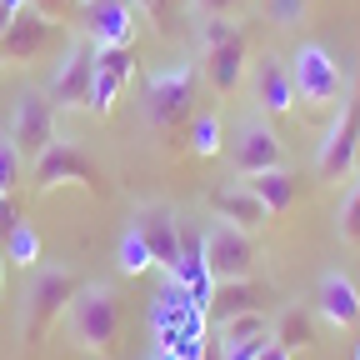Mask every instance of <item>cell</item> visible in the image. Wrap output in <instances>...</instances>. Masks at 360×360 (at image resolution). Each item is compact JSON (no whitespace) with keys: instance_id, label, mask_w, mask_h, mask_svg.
Segmentation results:
<instances>
[{"instance_id":"4","label":"cell","mask_w":360,"mask_h":360,"mask_svg":"<svg viewBox=\"0 0 360 360\" xmlns=\"http://www.w3.org/2000/svg\"><path fill=\"white\" fill-rule=\"evenodd\" d=\"M75 290H80V281L70 276L65 265H45L40 276L30 281V290L20 300V335H25V345H40L45 335H51V326L65 321Z\"/></svg>"},{"instance_id":"19","label":"cell","mask_w":360,"mask_h":360,"mask_svg":"<svg viewBox=\"0 0 360 360\" xmlns=\"http://www.w3.org/2000/svg\"><path fill=\"white\" fill-rule=\"evenodd\" d=\"M245 186H250V195L270 210V220H276V215H285L295 200H300V175L285 165V170H265V175H250L245 180Z\"/></svg>"},{"instance_id":"7","label":"cell","mask_w":360,"mask_h":360,"mask_svg":"<svg viewBox=\"0 0 360 360\" xmlns=\"http://www.w3.org/2000/svg\"><path fill=\"white\" fill-rule=\"evenodd\" d=\"M56 120H60V115H56V105H51L45 90H20V96H15L6 135L15 141V150H20L25 165H35L45 150L56 146Z\"/></svg>"},{"instance_id":"25","label":"cell","mask_w":360,"mask_h":360,"mask_svg":"<svg viewBox=\"0 0 360 360\" xmlns=\"http://www.w3.org/2000/svg\"><path fill=\"white\" fill-rule=\"evenodd\" d=\"M250 335H270V315L265 310H245V315H231L210 330L215 345H231V340H250Z\"/></svg>"},{"instance_id":"35","label":"cell","mask_w":360,"mask_h":360,"mask_svg":"<svg viewBox=\"0 0 360 360\" xmlns=\"http://www.w3.org/2000/svg\"><path fill=\"white\" fill-rule=\"evenodd\" d=\"M0 285H6V250H0Z\"/></svg>"},{"instance_id":"34","label":"cell","mask_w":360,"mask_h":360,"mask_svg":"<svg viewBox=\"0 0 360 360\" xmlns=\"http://www.w3.org/2000/svg\"><path fill=\"white\" fill-rule=\"evenodd\" d=\"M255 360H295V350H285V345H276V340H265V350H260Z\"/></svg>"},{"instance_id":"9","label":"cell","mask_w":360,"mask_h":360,"mask_svg":"<svg viewBox=\"0 0 360 360\" xmlns=\"http://www.w3.org/2000/svg\"><path fill=\"white\" fill-rule=\"evenodd\" d=\"M245 90H250V105L255 115L265 120H281L295 110V80H290V60L276 56V51H260L250 56V70H245Z\"/></svg>"},{"instance_id":"31","label":"cell","mask_w":360,"mask_h":360,"mask_svg":"<svg viewBox=\"0 0 360 360\" xmlns=\"http://www.w3.org/2000/svg\"><path fill=\"white\" fill-rule=\"evenodd\" d=\"M25 215H20V195H0V245H6V236L15 231Z\"/></svg>"},{"instance_id":"12","label":"cell","mask_w":360,"mask_h":360,"mask_svg":"<svg viewBox=\"0 0 360 360\" xmlns=\"http://www.w3.org/2000/svg\"><path fill=\"white\" fill-rule=\"evenodd\" d=\"M255 260H260L255 236L236 231V225H225V220L205 225V270H210V281H250Z\"/></svg>"},{"instance_id":"2","label":"cell","mask_w":360,"mask_h":360,"mask_svg":"<svg viewBox=\"0 0 360 360\" xmlns=\"http://www.w3.org/2000/svg\"><path fill=\"white\" fill-rule=\"evenodd\" d=\"M65 330L70 345L85 355H110L120 340V295L110 281H90L75 290L70 310H65Z\"/></svg>"},{"instance_id":"6","label":"cell","mask_w":360,"mask_h":360,"mask_svg":"<svg viewBox=\"0 0 360 360\" xmlns=\"http://www.w3.org/2000/svg\"><path fill=\"white\" fill-rule=\"evenodd\" d=\"M355 146H360V90H345V101L335 105V120L326 125V141L315 146V175L350 180L355 175Z\"/></svg>"},{"instance_id":"23","label":"cell","mask_w":360,"mask_h":360,"mask_svg":"<svg viewBox=\"0 0 360 360\" xmlns=\"http://www.w3.org/2000/svg\"><path fill=\"white\" fill-rule=\"evenodd\" d=\"M335 236L345 245H360V170L340 186V200H335Z\"/></svg>"},{"instance_id":"18","label":"cell","mask_w":360,"mask_h":360,"mask_svg":"<svg viewBox=\"0 0 360 360\" xmlns=\"http://www.w3.org/2000/svg\"><path fill=\"white\" fill-rule=\"evenodd\" d=\"M315 315L335 330H360V285L345 270H326L315 281Z\"/></svg>"},{"instance_id":"11","label":"cell","mask_w":360,"mask_h":360,"mask_svg":"<svg viewBox=\"0 0 360 360\" xmlns=\"http://www.w3.org/2000/svg\"><path fill=\"white\" fill-rule=\"evenodd\" d=\"M195 65H200V80L215 90V96H236L245 85V70H250V30H231L225 40H210L195 51Z\"/></svg>"},{"instance_id":"17","label":"cell","mask_w":360,"mask_h":360,"mask_svg":"<svg viewBox=\"0 0 360 360\" xmlns=\"http://www.w3.org/2000/svg\"><path fill=\"white\" fill-rule=\"evenodd\" d=\"M135 80V56L130 51H96V75H90V115H110L125 96V85Z\"/></svg>"},{"instance_id":"37","label":"cell","mask_w":360,"mask_h":360,"mask_svg":"<svg viewBox=\"0 0 360 360\" xmlns=\"http://www.w3.org/2000/svg\"><path fill=\"white\" fill-rule=\"evenodd\" d=\"M355 360H360V350H355Z\"/></svg>"},{"instance_id":"14","label":"cell","mask_w":360,"mask_h":360,"mask_svg":"<svg viewBox=\"0 0 360 360\" xmlns=\"http://www.w3.org/2000/svg\"><path fill=\"white\" fill-rule=\"evenodd\" d=\"M90 75H96V45L75 35V40L65 45L60 65L51 70V85H45V96H51L56 115H65V110H85V101H90Z\"/></svg>"},{"instance_id":"26","label":"cell","mask_w":360,"mask_h":360,"mask_svg":"<svg viewBox=\"0 0 360 360\" xmlns=\"http://www.w3.org/2000/svg\"><path fill=\"white\" fill-rule=\"evenodd\" d=\"M6 265H20V270H30V265H40V236H35V225H15V231L6 236Z\"/></svg>"},{"instance_id":"24","label":"cell","mask_w":360,"mask_h":360,"mask_svg":"<svg viewBox=\"0 0 360 360\" xmlns=\"http://www.w3.org/2000/svg\"><path fill=\"white\" fill-rule=\"evenodd\" d=\"M195 300L180 290L175 281H165L160 285V295H155V305H150V330H180V315H186Z\"/></svg>"},{"instance_id":"32","label":"cell","mask_w":360,"mask_h":360,"mask_svg":"<svg viewBox=\"0 0 360 360\" xmlns=\"http://www.w3.org/2000/svg\"><path fill=\"white\" fill-rule=\"evenodd\" d=\"M186 6H191L195 20H205V15H236L240 0H186Z\"/></svg>"},{"instance_id":"21","label":"cell","mask_w":360,"mask_h":360,"mask_svg":"<svg viewBox=\"0 0 360 360\" xmlns=\"http://www.w3.org/2000/svg\"><path fill=\"white\" fill-rule=\"evenodd\" d=\"M270 340L285 345V350L315 345V310H305V305H281V315L270 321Z\"/></svg>"},{"instance_id":"28","label":"cell","mask_w":360,"mask_h":360,"mask_svg":"<svg viewBox=\"0 0 360 360\" xmlns=\"http://www.w3.org/2000/svg\"><path fill=\"white\" fill-rule=\"evenodd\" d=\"M20 180H25V160H20L15 141L0 130V195H20Z\"/></svg>"},{"instance_id":"3","label":"cell","mask_w":360,"mask_h":360,"mask_svg":"<svg viewBox=\"0 0 360 360\" xmlns=\"http://www.w3.org/2000/svg\"><path fill=\"white\" fill-rule=\"evenodd\" d=\"M290 80H295V105H305V110H335L345 101V90H350V70L321 40H300L295 45Z\"/></svg>"},{"instance_id":"13","label":"cell","mask_w":360,"mask_h":360,"mask_svg":"<svg viewBox=\"0 0 360 360\" xmlns=\"http://www.w3.org/2000/svg\"><path fill=\"white\" fill-rule=\"evenodd\" d=\"M60 40V25H56V15H45V11H35L30 0L15 11V20L6 25V35H0V65H30V60H40L51 45Z\"/></svg>"},{"instance_id":"22","label":"cell","mask_w":360,"mask_h":360,"mask_svg":"<svg viewBox=\"0 0 360 360\" xmlns=\"http://www.w3.org/2000/svg\"><path fill=\"white\" fill-rule=\"evenodd\" d=\"M186 146H191V155L215 160V155H220V146H225V135H220V115L195 110V115H191V125H186Z\"/></svg>"},{"instance_id":"36","label":"cell","mask_w":360,"mask_h":360,"mask_svg":"<svg viewBox=\"0 0 360 360\" xmlns=\"http://www.w3.org/2000/svg\"><path fill=\"white\" fill-rule=\"evenodd\" d=\"M355 170H360V146H355Z\"/></svg>"},{"instance_id":"29","label":"cell","mask_w":360,"mask_h":360,"mask_svg":"<svg viewBox=\"0 0 360 360\" xmlns=\"http://www.w3.org/2000/svg\"><path fill=\"white\" fill-rule=\"evenodd\" d=\"M130 6L141 11L160 35H170V30H175V6H180V0H130Z\"/></svg>"},{"instance_id":"1","label":"cell","mask_w":360,"mask_h":360,"mask_svg":"<svg viewBox=\"0 0 360 360\" xmlns=\"http://www.w3.org/2000/svg\"><path fill=\"white\" fill-rule=\"evenodd\" d=\"M195 85H200V65L195 60H165L160 70L146 75V130L160 135V141H175L186 135L191 115H195Z\"/></svg>"},{"instance_id":"5","label":"cell","mask_w":360,"mask_h":360,"mask_svg":"<svg viewBox=\"0 0 360 360\" xmlns=\"http://www.w3.org/2000/svg\"><path fill=\"white\" fill-rule=\"evenodd\" d=\"M225 160H231L236 180H250V175H265V170H285L290 155H285V141L276 135V125H270L265 115H245L236 130H231V141H225Z\"/></svg>"},{"instance_id":"20","label":"cell","mask_w":360,"mask_h":360,"mask_svg":"<svg viewBox=\"0 0 360 360\" xmlns=\"http://www.w3.org/2000/svg\"><path fill=\"white\" fill-rule=\"evenodd\" d=\"M245 310H265V285L250 281H215V295H210V321H231V315H245Z\"/></svg>"},{"instance_id":"33","label":"cell","mask_w":360,"mask_h":360,"mask_svg":"<svg viewBox=\"0 0 360 360\" xmlns=\"http://www.w3.org/2000/svg\"><path fill=\"white\" fill-rule=\"evenodd\" d=\"M270 15H276V25H295L305 15V0H276V11H270Z\"/></svg>"},{"instance_id":"27","label":"cell","mask_w":360,"mask_h":360,"mask_svg":"<svg viewBox=\"0 0 360 360\" xmlns=\"http://www.w3.org/2000/svg\"><path fill=\"white\" fill-rule=\"evenodd\" d=\"M115 265H120V276H146L155 260H150V250H146V240H141V236L125 231V236H120V245H115Z\"/></svg>"},{"instance_id":"30","label":"cell","mask_w":360,"mask_h":360,"mask_svg":"<svg viewBox=\"0 0 360 360\" xmlns=\"http://www.w3.org/2000/svg\"><path fill=\"white\" fill-rule=\"evenodd\" d=\"M270 335H250V340H231V345H220V360H255L265 350Z\"/></svg>"},{"instance_id":"8","label":"cell","mask_w":360,"mask_h":360,"mask_svg":"<svg viewBox=\"0 0 360 360\" xmlns=\"http://www.w3.org/2000/svg\"><path fill=\"white\" fill-rule=\"evenodd\" d=\"M141 35V11L130 0H80V40L96 51H130Z\"/></svg>"},{"instance_id":"10","label":"cell","mask_w":360,"mask_h":360,"mask_svg":"<svg viewBox=\"0 0 360 360\" xmlns=\"http://www.w3.org/2000/svg\"><path fill=\"white\" fill-rule=\"evenodd\" d=\"M101 170H96V160H90L75 141H60L56 135V146L45 150L35 165H30V186L35 191H56V186H85L90 195H101L105 186H101Z\"/></svg>"},{"instance_id":"15","label":"cell","mask_w":360,"mask_h":360,"mask_svg":"<svg viewBox=\"0 0 360 360\" xmlns=\"http://www.w3.org/2000/svg\"><path fill=\"white\" fill-rule=\"evenodd\" d=\"M130 231L146 240V250H150V260H155L160 270H175V265H180V210H175V205H165V200L135 205Z\"/></svg>"},{"instance_id":"16","label":"cell","mask_w":360,"mask_h":360,"mask_svg":"<svg viewBox=\"0 0 360 360\" xmlns=\"http://www.w3.org/2000/svg\"><path fill=\"white\" fill-rule=\"evenodd\" d=\"M205 205H210V220H225V225H236V231H245V236H260L270 225V210L250 195L245 180H225V186H215L205 195Z\"/></svg>"}]
</instances>
